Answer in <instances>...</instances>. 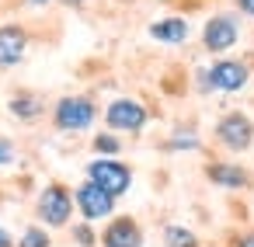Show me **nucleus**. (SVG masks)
Wrapping results in <instances>:
<instances>
[{
    "label": "nucleus",
    "mask_w": 254,
    "mask_h": 247,
    "mask_svg": "<svg viewBox=\"0 0 254 247\" xmlns=\"http://www.w3.org/2000/svg\"><path fill=\"white\" fill-rule=\"evenodd\" d=\"M240 42V18L230 14V11H219L205 21L202 28V49L212 53V56H226L233 46Z\"/></svg>",
    "instance_id": "obj_5"
},
{
    "label": "nucleus",
    "mask_w": 254,
    "mask_h": 247,
    "mask_svg": "<svg viewBox=\"0 0 254 247\" xmlns=\"http://www.w3.org/2000/svg\"><path fill=\"white\" fill-rule=\"evenodd\" d=\"M160 4H171V0H160Z\"/></svg>",
    "instance_id": "obj_26"
},
{
    "label": "nucleus",
    "mask_w": 254,
    "mask_h": 247,
    "mask_svg": "<svg viewBox=\"0 0 254 247\" xmlns=\"http://www.w3.org/2000/svg\"><path fill=\"white\" fill-rule=\"evenodd\" d=\"M70 233H73L77 247H98V233H94V223L80 219V223H73V226H70Z\"/></svg>",
    "instance_id": "obj_18"
},
{
    "label": "nucleus",
    "mask_w": 254,
    "mask_h": 247,
    "mask_svg": "<svg viewBox=\"0 0 254 247\" xmlns=\"http://www.w3.org/2000/svg\"><path fill=\"white\" fill-rule=\"evenodd\" d=\"M91 150H94L98 157H119V153H122V136L112 132V129H105V132H98V136L91 139Z\"/></svg>",
    "instance_id": "obj_15"
},
{
    "label": "nucleus",
    "mask_w": 254,
    "mask_h": 247,
    "mask_svg": "<svg viewBox=\"0 0 254 247\" xmlns=\"http://www.w3.org/2000/svg\"><path fill=\"white\" fill-rule=\"evenodd\" d=\"M205 178H209V185H216L223 191H244V188H251V174L240 164H233V160H212V164H205Z\"/></svg>",
    "instance_id": "obj_11"
},
{
    "label": "nucleus",
    "mask_w": 254,
    "mask_h": 247,
    "mask_svg": "<svg viewBox=\"0 0 254 247\" xmlns=\"http://www.w3.org/2000/svg\"><path fill=\"white\" fill-rule=\"evenodd\" d=\"M7 112H11L18 122H39V119L46 115V101H42V94H35V91H14L11 101H7Z\"/></svg>",
    "instance_id": "obj_13"
},
{
    "label": "nucleus",
    "mask_w": 254,
    "mask_h": 247,
    "mask_svg": "<svg viewBox=\"0 0 254 247\" xmlns=\"http://www.w3.org/2000/svg\"><path fill=\"white\" fill-rule=\"evenodd\" d=\"M146 122H150V112H146V105L143 101H136V98H115V101H108V108H105V125L112 129V132H129V136H139L143 129H146Z\"/></svg>",
    "instance_id": "obj_3"
},
{
    "label": "nucleus",
    "mask_w": 254,
    "mask_h": 247,
    "mask_svg": "<svg viewBox=\"0 0 254 247\" xmlns=\"http://www.w3.org/2000/svg\"><path fill=\"white\" fill-rule=\"evenodd\" d=\"M237 11L247 14V18H254V0H237Z\"/></svg>",
    "instance_id": "obj_21"
},
{
    "label": "nucleus",
    "mask_w": 254,
    "mask_h": 247,
    "mask_svg": "<svg viewBox=\"0 0 254 247\" xmlns=\"http://www.w3.org/2000/svg\"><path fill=\"white\" fill-rule=\"evenodd\" d=\"M146 35H150L153 42H160V46H185L188 35H191V25H188V18L174 14V18H160V21H153V25L146 28Z\"/></svg>",
    "instance_id": "obj_12"
},
{
    "label": "nucleus",
    "mask_w": 254,
    "mask_h": 247,
    "mask_svg": "<svg viewBox=\"0 0 254 247\" xmlns=\"http://www.w3.org/2000/svg\"><path fill=\"white\" fill-rule=\"evenodd\" d=\"M14 247H53V237H49V230L42 223H32V226L21 230V237L14 240Z\"/></svg>",
    "instance_id": "obj_16"
},
{
    "label": "nucleus",
    "mask_w": 254,
    "mask_h": 247,
    "mask_svg": "<svg viewBox=\"0 0 254 247\" xmlns=\"http://www.w3.org/2000/svg\"><path fill=\"white\" fill-rule=\"evenodd\" d=\"M28 56V32L25 25H0V70H11Z\"/></svg>",
    "instance_id": "obj_10"
},
{
    "label": "nucleus",
    "mask_w": 254,
    "mask_h": 247,
    "mask_svg": "<svg viewBox=\"0 0 254 247\" xmlns=\"http://www.w3.org/2000/svg\"><path fill=\"white\" fill-rule=\"evenodd\" d=\"M98 122V105L84 94H66L53 105V125L60 132H87Z\"/></svg>",
    "instance_id": "obj_2"
},
{
    "label": "nucleus",
    "mask_w": 254,
    "mask_h": 247,
    "mask_svg": "<svg viewBox=\"0 0 254 247\" xmlns=\"http://www.w3.org/2000/svg\"><path fill=\"white\" fill-rule=\"evenodd\" d=\"M146 233L132 216H108L105 230L98 233V247H143Z\"/></svg>",
    "instance_id": "obj_9"
},
{
    "label": "nucleus",
    "mask_w": 254,
    "mask_h": 247,
    "mask_svg": "<svg viewBox=\"0 0 254 247\" xmlns=\"http://www.w3.org/2000/svg\"><path fill=\"white\" fill-rule=\"evenodd\" d=\"M115 195H108L101 185H94L91 178H84L77 188H73V209H77V216L80 219H87V223H101V219H108L112 212H115Z\"/></svg>",
    "instance_id": "obj_4"
},
{
    "label": "nucleus",
    "mask_w": 254,
    "mask_h": 247,
    "mask_svg": "<svg viewBox=\"0 0 254 247\" xmlns=\"http://www.w3.org/2000/svg\"><path fill=\"white\" fill-rule=\"evenodd\" d=\"M164 247H202L198 233L181 226V223H167L164 226Z\"/></svg>",
    "instance_id": "obj_14"
},
{
    "label": "nucleus",
    "mask_w": 254,
    "mask_h": 247,
    "mask_svg": "<svg viewBox=\"0 0 254 247\" xmlns=\"http://www.w3.org/2000/svg\"><path fill=\"white\" fill-rule=\"evenodd\" d=\"M28 7H46V4H53V0H25Z\"/></svg>",
    "instance_id": "obj_24"
},
{
    "label": "nucleus",
    "mask_w": 254,
    "mask_h": 247,
    "mask_svg": "<svg viewBox=\"0 0 254 247\" xmlns=\"http://www.w3.org/2000/svg\"><path fill=\"white\" fill-rule=\"evenodd\" d=\"M205 80H209V91H223V94H237L247 87L251 80V66L244 60H230V56H219L209 70H205Z\"/></svg>",
    "instance_id": "obj_8"
},
{
    "label": "nucleus",
    "mask_w": 254,
    "mask_h": 247,
    "mask_svg": "<svg viewBox=\"0 0 254 247\" xmlns=\"http://www.w3.org/2000/svg\"><path fill=\"white\" fill-rule=\"evenodd\" d=\"M212 136H216V143H219L223 150L244 153V150H251V143H254V122H251V115H244V112H226V115H219Z\"/></svg>",
    "instance_id": "obj_6"
},
{
    "label": "nucleus",
    "mask_w": 254,
    "mask_h": 247,
    "mask_svg": "<svg viewBox=\"0 0 254 247\" xmlns=\"http://www.w3.org/2000/svg\"><path fill=\"white\" fill-rule=\"evenodd\" d=\"M73 191L66 188V185H60V181H53V185H46L42 191H39V198H35V216H39V223L46 226V230H63V226H70V219H73Z\"/></svg>",
    "instance_id": "obj_1"
},
{
    "label": "nucleus",
    "mask_w": 254,
    "mask_h": 247,
    "mask_svg": "<svg viewBox=\"0 0 254 247\" xmlns=\"http://www.w3.org/2000/svg\"><path fill=\"white\" fill-rule=\"evenodd\" d=\"M87 178L94 181V185H101L108 195H115V198H122L129 188H132V167L129 164H122V160H115V157H98V160H91L87 164Z\"/></svg>",
    "instance_id": "obj_7"
},
{
    "label": "nucleus",
    "mask_w": 254,
    "mask_h": 247,
    "mask_svg": "<svg viewBox=\"0 0 254 247\" xmlns=\"http://www.w3.org/2000/svg\"><path fill=\"white\" fill-rule=\"evenodd\" d=\"M0 247H14V237H11L7 226H0Z\"/></svg>",
    "instance_id": "obj_22"
},
{
    "label": "nucleus",
    "mask_w": 254,
    "mask_h": 247,
    "mask_svg": "<svg viewBox=\"0 0 254 247\" xmlns=\"http://www.w3.org/2000/svg\"><path fill=\"white\" fill-rule=\"evenodd\" d=\"M14 164H18V146L11 136L0 132V167H14Z\"/></svg>",
    "instance_id": "obj_19"
},
{
    "label": "nucleus",
    "mask_w": 254,
    "mask_h": 247,
    "mask_svg": "<svg viewBox=\"0 0 254 247\" xmlns=\"http://www.w3.org/2000/svg\"><path fill=\"white\" fill-rule=\"evenodd\" d=\"M230 247H254V230H247V233H233V237H230Z\"/></svg>",
    "instance_id": "obj_20"
},
{
    "label": "nucleus",
    "mask_w": 254,
    "mask_h": 247,
    "mask_svg": "<svg viewBox=\"0 0 254 247\" xmlns=\"http://www.w3.org/2000/svg\"><path fill=\"white\" fill-rule=\"evenodd\" d=\"M119 4H136V0H119Z\"/></svg>",
    "instance_id": "obj_25"
},
{
    "label": "nucleus",
    "mask_w": 254,
    "mask_h": 247,
    "mask_svg": "<svg viewBox=\"0 0 254 247\" xmlns=\"http://www.w3.org/2000/svg\"><path fill=\"white\" fill-rule=\"evenodd\" d=\"M60 4H63V7H70V11H80L87 0H60Z\"/></svg>",
    "instance_id": "obj_23"
},
{
    "label": "nucleus",
    "mask_w": 254,
    "mask_h": 247,
    "mask_svg": "<svg viewBox=\"0 0 254 247\" xmlns=\"http://www.w3.org/2000/svg\"><path fill=\"white\" fill-rule=\"evenodd\" d=\"M198 146H202V139H198L195 132H188V129H185V132H174V136L164 143V150H171V153H178V150H198Z\"/></svg>",
    "instance_id": "obj_17"
}]
</instances>
